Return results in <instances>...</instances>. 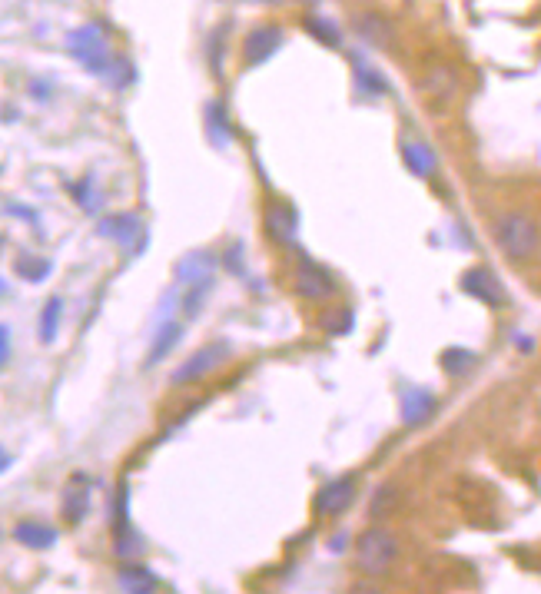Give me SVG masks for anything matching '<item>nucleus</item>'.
<instances>
[{
  "label": "nucleus",
  "mask_w": 541,
  "mask_h": 594,
  "mask_svg": "<svg viewBox=\"0 0 541 594\" xmlns=\"http://www.w3.org/2000/svg\"><path fill=\"white\" fill-rule=\"evenodd\" d=\"M296 289L309 299H326L336 289V283H332V276L322 266H316L312 259H303V266L296 269Z\"/></svg>",
  "instance_id": "9"
},
{
  "label": "nucleus",
  "mask_w": 541,
  "mask_h": 594,
  "mask_svg": "<svg viewBox=\"0 0 541 594\" xmlns=\"http://www.w3.org/2000/svg\"><path fill=\"white\" fill-rule=\"evenodd\" d=\"M495 243L512 263H525V259H532L538 253L541 233L535 220H528L525 213H505L502 220L495 223Z\"/></svg>",
  "instance_id": "1"
},
{
  "label": "nucleus",
  "mask_w": 541,
  "mask_h": 594,
  "mask_svg": "<svg viewBox=\"0 0 541 594\" xmlns=\"http://www.w3.org/2000/svg\"><path fill=\"white\" fill-rule=\"evenodd\" d=\"M120 588L137 591V594H150V591L160 588V581H156V575H150L147 568H140V565H123V568H120Z\"/></svg>",
  "instance_id": "15"
},
{
  "label": "nucleus",
  "mask_w": 541,
  "mask_h": 594,
  "mask_svg": "<svg viewBox=\"0 0 541 594\" xmlns=\"http://www.w3.org/2000/svg\"><path fill=\"white\" fill-rule=\"evenodd\" d=\"M4 289H7V286H4V279H0V296H4Z\"/></svg>",
  "instance_id": "28"
},
{
  "label": "nucleus",
  "mask_w": 541,
  "mask_h": 594,
  "mask_svg": "<svg viewBox=\"0 0 541 594\" xmlns=\"http://www.w3.org/2000/svg\"><path fill=\"white\" fill-rule=\"evenodd\" d=\"M462 289L468 296L488 302V306H505V293H502V283L488 273V269H468L462 276Z\"/></svg>",
  "instance_id": "8"
},
{
  "label": "nucleus",
  "mask_w": 541,
  "mask_h": 594,
  "mask_svg": "<svg viewBox=\"0 0 541 594\" xmlns=\"http://www.w3.org/2000/svg\"><path fill=\"white\" fill-rule=\"evenodd\" d=\"M90 492H93L90 475L77 472L74 478H70V485H67V492H64V518L70 521V525H80V521L87 518V512H90Z\"/></svg>",
  "instance_id": "7"
},
{
  "label": "nucleus",
  "mask_w": 541,
  "mask_h": 594,
  "mask_svg": "<svg viewBox=\"0 0 541 594\" xmlns=\"http://www.w3.org/2000/svg\"><path fill=\"white\" fill-rule=\"evenodd\" d=\"M356 502V482L352 478H336L316 495V512L319 515H339Z\"/></svg>",
  "instance_id": "6"
},
{
  "label": "nucleus",
  "mask_w": 541,
  "mask_h": 594,
  "mask_svg": "<svg viewBox=\"0 0 541 594\" xmlns=\"http://www.w3.org/2000/svg\"><path fill=\"white\" fill-rule=\"evenodd\" d=\"M70 54H74L83 67L90 70V74H97V77H107L117 70V64H113V50L107 44V37H103V30L100 27H80L70 34Z\"/></svg>",
  "instance_id": "2"
},
{
  "label": "nucleus",
  "mask_w": 541,
  "mask_h": 594,
  "mask_svg": "<svg viewBox=\"0 0 541 594\" xmlns=\"http://www.w3.org/2000/svg\"><path fill=\"white\" fill-rule=\"evenodd\" d=\"M399 558V541H395L386 528H369L366 535L359 538V551L356 561L366 575H386Z\"/></svg>",
  "instance_id": "3"
},
{
  "label": "nucleus",
  "mask_w": 541,
  "mask_h": 594,
  "mask_svg": "<svg viewBox=\"0 0 541 594\" xmlns=\"http://www.w3.org/2000/svg\"><path fill=\"white\" fill-rule=\"evenodd\" d=\"M210 269H213L210 253H190L180 266H176V279H180V283H196V279L210 276Z\"/></svg>",
  "instance_id": "17"
},
{
  "label": "nucleus",
  "mask_w": 541,
  "mask_h": 594,
  "mask_svg": "<svg viewBox=\"0 0 541 594\" xmlns=\"http://www.w3.org/2000/svg\"><path fill=\"white\" fill-rule=\"evenodd\" d=\"M183 336V326L180 322H163L160 332H156V342H153V349H150V359H147V366H156L160 359L170 356V349L180 342Z\"/></svg>",
  "instance_id": "16"
},
{
  "label": "nucleus",
  "mask_w": 541,
  "mask_h": 594,
  "mask_svg": "<svg viewBox=\"0 0 541 594\" xmlns=\"http://www.w3.org/2000/svg\"><path fill=\"white\" fill-rule=\"evenodd\" d=\"M442 362H445V369H449L452 375H462V372H468L475 366V356H472V352H465V349H449L442 356Z\"/></svg>",
  "instance_id": "24"
},
{
  "label": "nucleus",
  "mask_w": 541,
  "mask_h": 594,
  "mask_svg": "<svg viewBox=\"0 0 541 594\" xmlns=\"http://www.w3.org/2000/svg\"><path fill=\"white\" fill-rule=\"evenodd\" d=\"M97 233L107 239H117V243H133V239L143 236V223H140V216H133V213H117V216H107V220L97 226Z\"/></svg>",
  "instance_id": "10"
},
{
  "label": "nucleus",
  "mask_w": 541,
  "mask_h": 594,
  "mask_svg": "<svg viewBox=\"0 0 541 594\" xmlns=\"http://www.w3.org/2000/svg\"><path fill=\"white\" fill-rule=\"evenodd\" d=\"M60 312H64V302H60L57 296H54V299H47L44 316H40V339H44L47 346L57 339V329H60Z\"/></svg>",
  "instance_id": "19"
},
{
  "label": "nucleus",
  "mask_w": 541,
  "mask_h": 594,
  "mask_svg": "<svg viewBox=\"0 0 541 594\" xmlns=\"http://www.w3.org/2000/svg\"><path fill=\"white\" fill-rule=\"evenodd\" d=\"M210 289H213V279L206 276V279H196V283H190V293L183 296V312L186 316H196V312L203 309V302H206V296H210Z\"/></svg>",
  "instance_id": "21"
},
{
  "label": "nucleus",
  "mask_w": 541,
  "mask_h": 594,
  "mask_svg": "<svg viewBox=\"0 0 541 594\" xmlns=\"http://www.w3.org/2000/svg\"><path fill=\"white\" fill-rule=\"evenodd\" d=\"M10 465V455L4 452V448H0V472H4V468Z\"/></svg>",
  "instance_id": "27"
},
{
  "label": "nucleus",
  "mask_w": 541,
  "mask_h": 594,
  "mask_svg": "<svg viewBox=\"0 0 541 594\" xmlns=\"http://www.w3.org/2000/svg\"><path fill=\"white\" fill-rule=\"evenodd\" d=\"M359 34L366 37V40H372V44H389V40H392V27L382 17L366 14V17H359Z\"/></svg>",
  "instance_id": "20"
},
{
  "label": "nucleus",
  "mask_w": 541,
  "mask_h": 594,
  "mask_svg": "<svg viewBox=\"0 0 541 594\" xmlns=\"http://www.w3.org/2000/svg\"><path fill=\"white\" fill-rule=\"evenodd\" d=\"M50 259H20L17 263V273L27 279V283H44V279L50 276Z\"/></svg>",
  "instance_id": "23"
},
{
  "label": "nucleus",
  "mask_w": 541,
  "mask_h": 594,
  "mask_svg": "<svg viewBox=\"0 0 541 594\" xmlns=\"http://www.w3.org/2000/svg\"><path fill=\"white\" fill-rule=\"evenodd\" d=\"M206 120H210V130H213L216 143H230L233 140V127H230V120L223 117L220 103H210V107H206Z\"/></svg>",
  "instance_id": "22"
},
{
  "label": "nucleus",
  "mask_w": 541,
  "mask_h": 594,
  "mask_svg": "<svg viewBox=\"0 0 541 594\" xmlns=\"http://www.w3.org/2000/svg\"><path fill=\"white\" fill-rule=\"evenodd\" d=\"M279 47H283V30H279L276 24H263V27L249 30V37L243 44V60L249 67L266 64V60L273 57Z\"/></svg>",
  "instance_id": "5"
},
{
  "label": "nucleus",
  "mask_w": 541,
  "mask_h": 594,
  "mask_svg": "<svg viewBox=\"0 0 541 594\" xmlns=\"http://www.w3.org/2000/svg\"><path fill=\"white\" fill-rule=\"evenodd\" d=\"M402 156H405V166H409L415 176H432L435 166H439L432 147H425V143H405Z\"/></svg>",
  "instance_id": "13"
},
{
  "label": "nucleus",
  "mask_w": 541,
  "mask_h": 594,
  "mask_svg": "<svg viewBox=\"0 0 541 594\" xmlns=\"http://www.w3.org/2000/svg\"><path fill=\"white\" fill-rule=\"evenodd\" d=\"M14 538L30 551H47L57 545V531L50 525H40V521H20L14 528Z\"/></svg>",
  "instance_id": "11"
},
{
  "label": "nucleus",
  "mask_w": 541,
  "mask_h": 594,
  "mask_svg": "<svg viewBox=\"0 0 541 594\" xmlns=\"http://www.w3.org/2000/svg\"><path fill=\"white\" fill-rule=\"evenodd\" d=\"M266 229L269 236L279 239V243H293L296 236V216L289 206H273V210L266 213Z\"/></svg>",
  "instance_id": "12"
},
{
  "label": "nucleus",
  "mask_w": 541,
  "mask_h": 594,
  "mask_svg": "<svg viewBox=\"0 0 541 594\" xmlns=\"http://www.w3.org/2000/svg\"><path fill=\"white\" fill-rule=\"evenodd\" d=\"M306 30H309V34H316L319 40H326V44H339V30L329 27L326 20H316V17H312V20H306Z\"/></svg>",
  "instance_id": "25"
},
{
  "label": "nucleus",
  "mask_w": 541,
  "mask_h": 594,
  "mask_svg": "<svg viewBox=\"0 0 541 594\" xmlns=\"http://www.w3.org/2000/svg\"><path fill=\"white\" fill-rule=\"evenodd\" d=\"M7 356H10V332L7 326H0V366L7 362Z\"/></svg>",
  "instance_id": "26"
},
{
  "label": "nucleus",
  "mask_w": 541,
  "mask_h": 594,
  "mask_svg": "<svg viewBox=\"0 0 541 594\" xmlns=\"http://www.w3.org/2000/svg\"><path fill=\"white\" fill-rule=\"evenodd\" d=\"M432 409H435V402L429 399L425 392H412L409 399H405V409H402V415H405V425H419V422H425L432 415Z\"/></svg>",
  "instance_id": "18"
},
{
  "label": "nucleus",
  "mask_w": 541,
  "mask_h": 594,
  "mask_svg": "<svg viewBox=\"0 0 541 594\" xmlns=\"http://www.w3.org/2000/svg\"><path fill=\"white\" fill-rule=\"evenodd\" d=\"M230 356H233L230 342H223V339L206 342V346H203L200 352H193V356L186 359L183 366L173 372V385H190V382L206 379V375H210V372L223 369L226 362H230Z\"/></svg>",
  "instance_id": "4"
},
{
  "label": "nucleus",
  "mask_w": 541,
  "mask_h": 594,
  "mask_svg": "<svg viewBox=\"0 0 541 594\" xmlns=\"http://www.w3.org/2000/svg\"><path fill=\"white\" fill-rule=\"evenodd\" d=\"M455 87H459V80H455V74L449 67H432L429 74H425V90L432 93V100H452L455 97Z\"/></svg>",
  "instance_id": "14"
}]
</instances>
